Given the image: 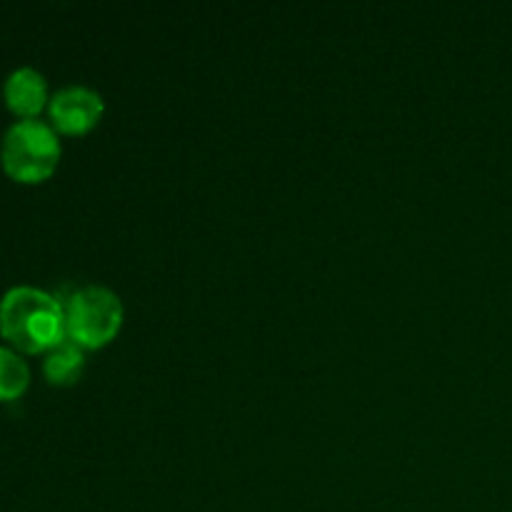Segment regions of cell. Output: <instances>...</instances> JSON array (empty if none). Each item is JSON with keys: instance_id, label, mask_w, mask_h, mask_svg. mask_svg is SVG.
<instances>
[{"instance_id": "cell-4", "label": "cell", "mask_w": 512, "mask_h": 512, "mask_svg": "<svg viewBox=\"0 0 512 512\" xmlns=\"http://www.w3.org/2000/svg\"><path fill=\"white\" fill-rule=\"evenodd\" d=\"M105 103L98 90L88 85H65L50 98L48 113L50 120L63 133H85L93 128L103 115Z\"/></svg>"}, {"instance_id": "cell-7", "label": "cell", "mask_w": 512, "mask_h": 512, "mask_svg": "<svg viewBox=\"0 0 512 512\" xmlns=\"http://www.w3.org/2000/svg\"><path fill=\"white\" fill-rule=\"evenodd\" d=\"M30 383V368L15 350L0 345V400H15Z\"/></svg>"}, {"instance_id": "cell-6", "label": "cell", "mask_w": 512, "mask_h": 512, "mask_svg": "<svg viewBox=\"0 0 512 512\" xmlns=\"http://www.w3.org/2000/svg\"><path fill=\"white\" fill-rule=\"evenodd\" d=\"M85 348L65 335L58 345L45 350L43 373L53 385H73L85 370Z\"/></svg>"}, {"instance_id": "cell-5", "label": "cell", "mask_w": 512, "mask_h": 512, "mask_svg": "<svg viewBox=\"0 0 512 512\" xmlns=\"http://www.w3.org/2000/svg\"><path fill=\"white\" fill-rule=\"evenodd\" d=\"M3 98L13 113L20 118H35L48 100V80L40 70L23 65L15 68L3 83Z\"/></svg>"}, {"instance_id": "cell-2", "label": "cell", "mask_w": 512, "mask_h": 512, "mask_svg": "<svg viewBox=\"0 0 512 512\" xmlns=\"http://www.w3.org/2000/svg\"><path fill=\"white\" fill-rule=\"evenodd\" d=\"M60 160V140L53 125L40 118H20L5 130L0 163L20 183H40Z\"/></svg>"}, {"instance_id": "cell-1", "label": "cell", "mask_w": 512, "mask_h": 512, "mask_svg": "<svg viewBox=\"0 0 512 512\" xmlns=\"http://www.w3.org/2000/svg\"><path fill=\"white\" fill-rule=\"evenodd\" d=\"M0 335L23 353H43L65 338L63 303L33 285H15L0 300Z\"/></svg>"}, {"instance_id": "cell-3", "label": "cell", "mask_w": 512, "mask_h": 512, "mask_svg": "<svg viewBox=\"0 0 512 512\" xmlns=\"http://www.w3.org/2000/svg\"><path fill=\"white\" fill-rule=\"evenodd\" d=\"M63 303L65 335L80 348H100L110 343L123 323V303L105 285H83L75 288Z\"/></svg>"}]
</instances>
